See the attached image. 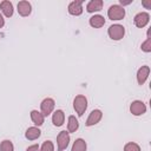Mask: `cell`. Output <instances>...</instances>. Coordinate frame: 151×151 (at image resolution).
Returning a JSON list of instances; mask_svg holds the SVG:
<instances>
[{
  "mask_svg": "<svg viewBox=\"0 0 151 151\" xmlns=\"http://www.w3.org/2000/svg\"><path fill=\"white\" fill-rule=\"evenodd\" d=\"M79 127V122L74 116H70L68 120H67V132L68 133H73L78 130Z\"/></svg>",
  "mask_w": 151,
  "mask_h": 151,
  "instance_id": "18",
  "label": "cell"
},
{
  "mask_svg": "<svg viewBox=\"0 0 151 151\" xmlns=\"http://www.w3.org/2000/svg\"><path fill=\"white\" fill-rule=\"evenodd\" d=\"M31 119H32V122H33L34 125L41 126V125L44 124L45 117H44V114H42L40 111H38V110H32V111H31Z\"/></svg>",
  "mask_w": 151,
  "mask_h": 151,
  "instance_id": "16",
  "label": "cell"
},
{
  "mask_svg": "<svg viewBox=\"0 0 151 151\" xmlns=\"http://www.w3.org/2000/svg\"><path fill=\"white\" fill-rule=\"evenodd\" d=\"M73 109L77 112V114L79 117H81L85 113L86 109H87V99H86V97L83 96V94H78L73 99Z\"/></svg>",
  "mask_w": 151,
  "mask_h": 151,
  "instance_id": "1",
  "label": "cell"
},
{
  "mask_svg": "<svg viewBox=\"0 0 151 151\" xmlns=\"http://www.w3.org/2000/svg\"><path fill=\"white\" fill-rule=\"evenodd\" d=\"M54 106H55V101L54 99L52 98H45L41 104H40V112L44 114V117H47L52 113V111L54 110Z\"/></svg>",
  "mask_w": 151,
  "mask_h": 151,
  "instance_id": "5",
  "label": "cell"
},
{
  "mask_svg": "<svg viewBox=\"0 0 151 151\" xmlns=\"http://www.w3.org/2000/svg\"><path fill=\"white\" fill-rule=\"evenodd\" d=\"M142 5L146 8V9H151V0H144L142 2Z\"/></svg>",
  "mask_w": 151,
  "mask_h": 151,
  "instance_id": "25",
  "label": "cell"
},
{
  "mask_svg": "<svg viewBox=\"0 0 151 151\" xmlns=\"http://www.w3.org/2000/svg\"><path fill=\"white\" fill-rule=\"evenodd\" d=\"M0 9H1L2 14H4L5 17H7V18L12 17V15H13V12H14V9H13V4H12L11 1H8V0H4V1L0 2Z\"/></svg>",
  "mask_w": 151,
  "mask_h": 151,
  "instance_id": "13",
  "label": "cell"
},
{
  "mask_svg": "<svg viewBox=\"0 0 151 151\" xmlns=\"http://www.w3.org/2000/svg\"><path fill=\"white\" fill-rule=\"evenodd\" d=\"M4 25H5V19H4L2 14L0 13V28H2V27H4Z\"/></svg>",
  "mask_w": 151,
  "mask_h": 151,
  "instance_id": "27",
  "label": "cell"
},
{
  "mask_svg": "<svg viewBox=\"0 0 151 151\" xmlns=\"http://www.w3.org/2000/svg\"><path fill=\"white\" fill-rule=\"evenodd\" d=\"M149 74H150V67H149L147 65L142 66V67L138 70V72H137V81H138V84H139V85H143V84L146 81Z\"/></svg>",
  "mask_w": 151,
  "mask_h": 151,
  "instance_id": "11",
  "label": "cell"
},
{
  "mask_svg": "<svg viewBox=\"0 0 151 151\" xmlns=\"http://www.w3.org/2000/svg\"><path fill=\"white\" fill-rule=\"evenodd\" d=\"M41 134V131L37 127V126H32V127H28L25 132V137L28 139V140H35L40 137Z\"/></svg>",
  "mask_w": 151,
  "mask_h": 151,
  "instance_id": "17",
  "label": "cell"
},
{
  "mask_svg": "<svg viewBox=\"0 0 151 151\" xmlns=\"http://www.w3.org/2000/svg\"><path fill=\"white\" fill-rule=\"evenodd\" d=\"M131 2H132V0H125V1L124 0H119V4L122 5V7H124L125 5H130Z\"/></svg>",
  "mask_w": 151,
  "mask_h": 151,
  "instance_id": "26",
  "label": "cell"
},
{
  "mask_svg": "<svg viewBox=\"0 0 151 151\" xmlns=\"http://www.w3.org/2000/svg\"><path fill=\"white\" fill-rule=\"evenodd\" d=\"M86 147H87L86 142L83 138H78L74 140L71 151H86Z\"/></svg>",
  "mask_w": 151,
  "mask_h": 151,
  "instance_id": "19",
  "label": "cell"
},
{
  "mask_svg": "<svg viewBox=\"0 0 151 151\" xmlns=\"http://www.w3.org/2000/svg\"><path fill=\"white\" fill-rule=\"evenodd\" d=\"M26 151H40V147H39L38 144H33V145H29L26 149Z\"/></svg>",
  "mask_w": 151,
  "mask_h": 151,
  "instance_id": "24",
  "label": "cell"
},
{
  "mask_svg": "<svg viewBox=\"0 0 151 151\" xmlns=\"http://www.w3.org/2000/svg\"><path fill=\"white\" fill-rule=\"evenodd\" d=\"M32 12V6L28 1H19L18 2V13L21 17H28Z\"/></svg>",
  "mask_w": 151,
  "mask_h": 151,
  "instance_id": "10",
  "label": "cell"
},
{
  "mask_svg": "<svg viewBox=\"0 0 151 151\" xmlns=\"http://www.w3.org/2000/svg\"><path fill=\"white\" fill-rule=\"evenodd\" d=\"M101 118H103V112H101L100 110H98V109L92 110L91 113L88 114L87 119H86L85 125H86V126H93V125L98 124Z\"/></svg>",
  "mask_w": 151,
  "mask_h": 151,
  "instance_id": "8",
  "label": "cell"
},
{
  "mask_svg": "<svg viewBox=\"0 0 151 151\" xmlns=\"http://www.w3.org/2000/svg\"><path fill=\"white\" fill-rule=\"evenodd\" d=\"M103 5H104L103 0H91V1H88L87 5H86V11H87L88 13L99 12V11H101Z\"/></svg>",
  "mask_w": 151,
  "mask_h": 151,
  "instance_id": "12",
  "label": "cell"
},
{
  "mask_svg": "<svg viewBox=\"0 0 151 151\" xmlns=\"http://www.w3.org/2000/svg\"><path fill=\"white\" fill-rule=\"evenodd\" d=\"M40 151H54V144L51 140H45L40 147Z\"/></svg>",
  "mask_w": 151,
  "mask_h": 151,
  "instance_id": "23",
  "label": "cell"
},
{
  "mask_svg": "<svg viewBox=\"0 0 151 151\" xmlns=\"http://www.w3.org/2000/svg\"><path fill=\"white\" fill-rule=\"evenodd\" d=\"M149 21H150V14L146 13V12H140V13L136 14L134 18H133L134 25H136L137 27H139V28L145 27V26L149 24Z\"/></svg>",
  "mask_w": 151,
  "mask_h": 151,
  "instance_id": "7",
  "label": "cell"
},
{
  "mask_svg": "<svg viewBox=\"0 0 151 151\" xmlns=\"http://www.w3.org/2000/svg\"><path fill=\"white\" fill-rule=\"evenodd\" d=\"M124 151H140V146H139L137 143L130 142V143H126V144H125Z\"/></svg>",
  "mask_w": 151,
  "mask_h": 151,
  "instance_id": "21",
  "label": "cell"
},
{
  "mask_svg": "<svg viewBox=\"0 0 151 151\" xmlns=\"http://www.w3.org/2000/svg\"><path fill=\"white\" fill-rule=\"evenodd\" d=\"M107 34L109 37L112 39V40H120L124 38L125 35V27L123 25H119V24H114V25H111L107 29Z\"/></svg>",
  "mask_w": 151,
  "mask_h": 151,
  "instance_id": "2",
  "label": "cell"
},
{
  "mask_svg": "<svg viewBox=\"0 0 151 151\" xmlns=\"http://www.w3.org/2000/svg\"><path fill=\"white\" fill-rule=\"evenodd\" d=\"M64 122H65V113H64V111L63 110L54 111V113L52 116V123H53V125L57 126V127H59V126H61L64 124Z\"/></svg>",
  "mask_w": 151,
  "mask_h": 151,
  "instance_id": "14",
  "label": "cell"
},
{
  "mask_svg": "<svg viewBox=\"0 0 151 151\" xmlns=\"http://www.w3.org/2000/svg\"><path fill=\"white\" fill-rule=\"evenodd\" d=\"M0 151H14V146L13 143L8 139H5L1 142L0 144Z\"/></svg>",
  "mask_w": 151,
  "mask_h": 151,
  "instance_id": "20",
  "label": "cell"
},
{
  "mask_svg": "<svg viewBox=\"0 0 151 151\" xmlns=\"http://www.w3.org/2000/svg\"><path fill=\"white\" fill-rule=\"evenodd\" d=\"M90 25L92 26V27H94V28H100V27H103L104 25H105V19H104V17L103 15H100V14H94V15H92L91 18H90Z\"/></svg>",
  "mask_w": 151,
  "mask_h": 151,
  "instance_id": "15",
  "label": "cell"
},
{
  "mask_svg": "<svg viewBox=\"0 0 151 151\" xmlns=\"http://www.w3.org/2000/svg\"><path fill=\"white\" fill-rule=\"evenodd\" d=\"M130 112L133 116H142L146 112V105L142 100H134L130 105Z\"/></svg>",
  "mask_w": 151,
  "mask_h": 151,
  "instance_id": "6",
  "label": "cell"
},
{
  "mask_svg": "<svg viewBox=\"0 0 151 151\" xmlns=\"http://www.w3.org/2000/svg\"><path fill=\"white\" fill-rule=\"evenodd\" d=\"M70 144V133L64 130L60 131L57 136V146H58V151H64Z\"/></svg>",
  "mask_w": 151,
  "mask_h": 151,
  "instance_id": "4",
  "label": "cell"
},
{
  "mask_svg": "<svg viewBox=\"0 0 151 151\" xmlns=\"http://www.w3.org/2000/svg\"><path fill=\"white\" fill-rule=\"evenodd\" d=\"M83 0H76V1H72L70 2L68 7H67V11L71 15H74V17H78L83 13Z\"/></svg>",
  "mask_w": 151,
  "mask_h": 151,
  "instance_id": "9",
  "label": "cell"
},
{
  "mask_svg": "<svg viewBox=\"0 0 151 151\" xmlns=\"http://www.w3.org/2000/svg\"><path fill=\"white\" fill-rule=\"evenodd\" d=\"M140 48H142V51H144L146 53L151 52V37L150 35H147V39L140 45Z\"/></svg>",
  "mask_w": 151,
  "mask_h": 151,
  "instance_id": "22",
  "label": "cell"
},
{
  "mask_svg": "<svg viewBox=\"0 0 151 151\" xmlns=\"http://www.w3.org/2000/svg\"><path fill=\"white\" fill-rule=\"evenodd\" d=\"M107 17L110 20H122L125 17V9L120 5H112L107 9Z\"/></svg>",
  "mask_w": 151,
  "mask_h": 151,
  "instance_id": "3",
  "label": "cell"
}]
</instances>
